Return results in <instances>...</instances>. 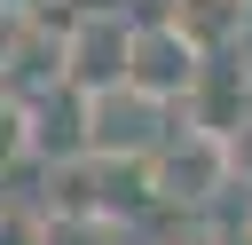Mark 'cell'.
Wrapping results in <instances>:
<instances>
[{"label":"cell","instance_id":"1","mask_svg":"<svg viewBox=\"0 0 252 245\" xmlns=\"http://www.w3.org/2000/svg\"><path fill=\"white\" fill-rule=\"evenodd\" d=\"M142 182H150L158 205H181V213H205L220 190H236V182H228V150H220L213 134L181 126V119H173V134L142 158Z\"/></svg>","mask_w":252,"mask_h":245},{"label":"cell","instance_id":"2","mask_svg":"<svg viewBox=\"0 0 252 245\" xmlns=\"http://www.w3.org/2000/svg\"><path fill=\"white\" fill-rule=\"evenodd\" d=\"M165 134H173V111L150 103V95H134V87L79 95V150L87 158H150Z\"/></svg>","mask_w":252,"mask_h":245},{"label":"cell","instance_id":"3","mask_svg":"<svg viewBox=\"0 0 252 245\" xmlns=\"http://www.w3.org/2000/svg\"><path fill=\"white\" fill-rule=\"evenodd\" d=\"M63 87L71 95H102L126 79V40H134V16L126 8H87V16H63Z\"/></svg>","mask_w":252,"mask_h":245},{"label":"cell","instance_id":"4","mask_svg":"<svg viewBox=\"0 0 252 245\" xmlns=\"http://www.w3.org/2000/svg\"><path fill=\"white\" fill-rule=\"evenodd\" d=\"M197 63H205V55H197L165 16H150V24H134V40H126V79H118V87H134V95H150V103L181 111V95H189Z\"/></svg>","mask_w":252,"mask_h":245},{"label":"cell","instance_id":"5","mask_svg":"<svg viewBox=\"0 0 252 245\" xmlns=\"http://www.w3.org/2000/svg\"><path fill=\"white\" fill-rule=\"evenodd\" d=\"M165 24L197 47V55H236L252 32V0H173Z\"/></svg>","mask_w":252,"mask_h":245},{"label":"cell","instance_id":"6","mask_svg":"<svg viewBox=\"0 0 252 245\" xmlns=\"http://www.w3.org/2000/svg\"><path fill=\"white\" fill-rule=\"evenodd\" d=\"M32 245H118V221H102V213H39Z\"/></svg>","mask_w":252,"mask_h":245},{"label":"cell","instance_id":"7","mask_svg":"<svg viewBox=\"0 0 252 245\" xmlns=\"http://www.w3.org/2000/svg\"><path fill=\"white\" fill-rule=\"evenodd\" d=\"M32 158V119H24V103L16 95H0V174L8 166H24Z\"/></svg>","mask_w":252,"mask_h":245},{"label":"cell","instance_id":"8","mask_svg":"<svg viewBox=\"0 0 252 245\" xmlns=\"http://www.w3.org/2000/svg\"><path fill=\"white\" fill-rule=\"evenodd\" d=\"M220 150H228V182H244V190H252V111L236 119V134H228Z\"/></svg>","mask_w":252,"mask_h":245},{"label":"cell","instance_id":"9","mask_svg":"<svg viewBox=\"0 0 252 245\" xmlns=\"http://www.w3.org/2000/svg\"><path fill=\"white\" fill-rule=\"evenodd\" d=\"M71 16H87V8H126V0H63Z\"/></svg>","mask_w":252,"mask_h":245}]
</instances>
